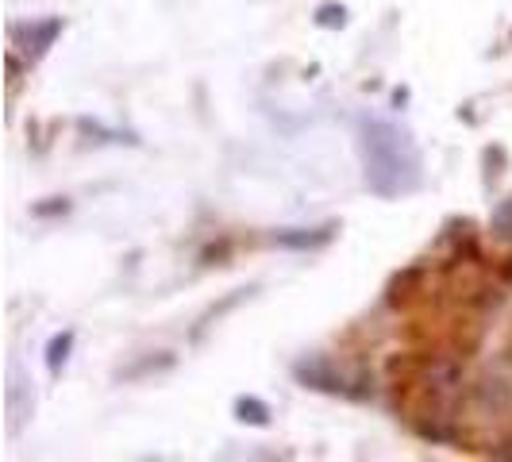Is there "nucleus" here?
Masks as SVG:
<instances>
[{
  "instance_id": "20e7f679",
  "label": "nucleus",
  "mask_w": 512,
  "mask_h": 462,
  "mask_svg": "<svg viewBox=\"0 0 512 462\" xmlns=\"http://www.w3.org/2000/svg\"><path fill=\"white\" fill-rule=\"evenodd\" d=\"M335 235H339V224L328 220V224H316V228H278L266 235V243L270 247H282V251L305 255V251H324Z\"/></svg>"
},
{
  "instance_id": "9b49d317",
  "label": "nucleus",
  "mask_w": 512,
  "mask_h": 462,
  "mask_svg": "<svg viewBox=\"0 0 512 462\" xmlns=\"http://www.w3.org/2000/svg\"><path fill=\"white\" fill-rule=\"evenodd\" d=\"M478 401L489 405V409H509L512 401V389L501 378H486V382L478 385Z\"/></svg>"
},
{
  "instance_id": "f257e3e1",
  "label": "nucleus",
  "mask_w": 512,
  "mask_h": 462,
  "mask_svg": "<svg viewBox=\"0 0 512 462\" xmlns=\"http://www.w3.org/2000/svg\"><path fill=\"white\" fill-rule=\"evenodd\" d=\"M355 135H359L362 181L374 197L397 201L424 185V154L409 128L385 120L378 112H362L355 120Z\"/></svg>"
},
{
  "instance_id": "6e6552de",
  "label": "nucleus",
  "mask_w": 512,
  "mask_h": 462,
  "mask_svg": "<svg viewBox=\"0 0 512 462\" xmlns=\"http://www.w3.org/2000/svg\"><path fill=\"white\" fill-rule=\"evenodd\" d=\"M235 420L239 424H251V428H270L274 409L262 397H255V393H243V397H235Z\"/></svg>"
},
{
  "instance_id": "1a4fd4ad",
  "label": "nucleus",
  "mask_w": 512,
  "mask_h": 462,
  "mask_svg": "<svg viewBox=\"0 0 512 462\" xmlns=\"http://www.w3.org/2000/svg\"><path fill=\"white\" fill-rule=\"evenodd\" d=\"M77 131H81V135H89L93 143H128V147H139V139H135L131 131L104 128L101 120H89V116H81V120H77Z\"/></svg>"
},
{
  "instance_id": "423d86ee",
  "label": "nucleus",
  "mask_w": 512,
  "mask_h": 462,
  "mask_svg": "<svg viewBox=\"0 0 512 462\" xmlns=\"http://www.w3.org/2000/svg\"><path fill=\"white\" fill-rule=\"evenodd\" d=\"M174 366H178V355H174V351H147V355H139V359L128 362V366H120V370H116V382H143V378L166 374V370H174Z\"/></svg>"
},
{
  "instance_id": "0eeeda50",
  "label": "nucleus",
  "mask_w": 512,
  "mask_h": 462,
  "mask_svg": "<svg viewBox=\"0 0 512 462\" xmlns=\"http://www.w3.org/2000/svg\"><path fill=\"white\" fill-rule=\"evenodd\" d=\"M74 343H77L74 328L58 332L51 343H47V374H51V378H62V374H66V366H70V355H74Z\"/></svg>"
},
{
  "instance_id": "7ed1b4c3",
  "label": "nucleus",
  "mask_w": 512,
  "mask_h": 462,
  "mask_svg": "<svg viewBox=\"0 0 512 462\" xmlns=\"http://www.w3.org/2000/svg\"><path fill=\"white\" fill-rule=\"evenodd\" d=\"M62 27H66V24H62V16H43V20L16 24V27H12V39H16V47L24 51L27 62H39V58H43V54L58 43Z\"/></svg>"
},
{
  "instance_id": "f8f14e48",
  "label": "nucleus",
  "mask_w": 512,
  "mask_h": 462,
  "mask_svg": "<svg viewBox=\"0 0 512 462\" xmlns=\"http://www.w3.org/2000/svg\"><path fill=\"white\" fill-rule=\"evenodd\" d=\"M347 24V8L343 4H320L316 8V27H328V31H335V27Z\"/></svg>"
},
{
  "instance_id": "9d476101",
  "label": "nucleus",
  "mask_w": 512,
  "mask_h": 462,
  "mask_svg": "<svg viewBox=\"0 0 512 462\" xmlns=\"http://www.w3.org/2000/svg\"><path fill=\"white\" fill-rule=\"evenodd\" d=\"M489 235L497 243H509L512 247V197H501L493 212H489Z\"/></svg>"
},
{
  "instance_id": "4468645a",
  "label": "nucleus",
  "mask_w": 512,
  "mask_h": 462,
  "mask_svg": "<svg viewBox=\"0 0 512 462\" xmlns=\"http://www.w3.org/2000/svg\"><path fill=\"white\" fill-rule=\"evenodd\" d=\"M228 251H231V243L224 239L220 247H208L205 255H201V262H205V266H212V258H220V262H224V258H228Z\"/></svg>"
},
{
  "instance_id": "39448f33",
  "label": "nucleus",
  "mask_w": 512,
  "mask_h": 462,
  "mask_svg": "<svg viewBox=\"0 0 512 462\" xmlns=\"http://www.w3.org/2000/svg\"><path fill=\"white\" fill-rule=\"evenodd\" d=\"M255 293H258V285H243V289H231L228 297H220L216 305H208L205 312H201V320H197V328H193V343H201L205 332H212V328H216L224 316H231L239 305H247Z\"/></svg>"
},
{
  "instance_id": "ddd939ff",
  "label": "nucleus",
  "mask_w": 512,
  "mask_h": 462,
  "mask_svg": "<svg viewBox=\"0 0 512 462\" xmlns=\"http://www.w3.org/2000/svg\"><path fill=\"white\" fill-rule=\"evenodd\" d=\"M70 212V197H47L43 205H31V216L39 220H51V216H66Z\"/></svg>"
},
{
  "instance_id": "f03ea898",
  "label": "nucleus",
  "mask_w": 512,
  "mask_h": 462,
  "mask_svg": "<svg viewBox=\"0 0 512 462\" xmlns=\"http://www.w3.org/2000/svg\"><path fill=\"white\" fill-rule=\"evenodd\" d=\"M293 378L305 385V389H316V393H351L347 389V378L339 374V366H335L328 355H301V359L293 362Z\"/></svg>"
}]
</instances>
